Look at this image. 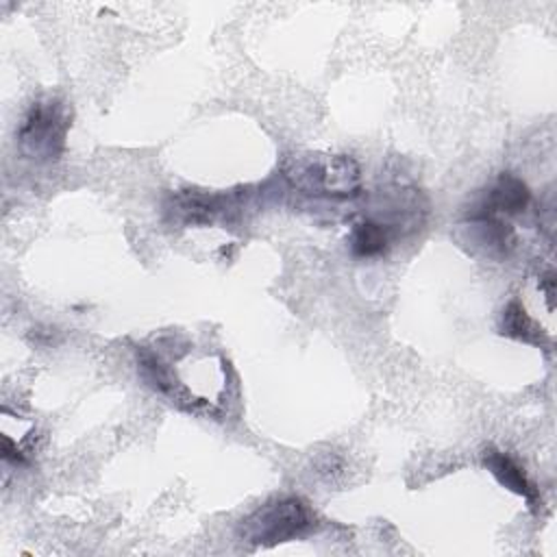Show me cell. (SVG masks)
I'll use <instances>...</instances> for the list:
<instances>
[{
  "mask_svg": "<svg viewBox=\"0 0 557 557\" xmlns=\"http://www.w3.org/2000/svg\"><path fill=\"white\" fill-rule=\"evenodd\" d=\"M285 178L307 196L352 198L359 194V165L346 154H298L285 165Z\"/></svg>",
  "mask_w": 557,
  "mask_h": 557,
  "instance_id": "cell-1",
  "label": "cell"
},
{
  "mask_svg": "<svg viewBox=\"0 0 557 557\" xmlns=\"http://www.w3.org/2000/svg\"><path fill=\"white\" fill-rule=\"evenodd\" d=\"M313 518L309 507L296 496H283L268 500L242 520L239 535L255 546H272L300 537Z\"/></svg>",
  "mask_w": 557,
  "mask_h": 557,
  "instance_id": "cell-2",
  "label": "cell"
},
{
  "mask_svg": "<svg viewBox=\"0 0 557 557\" xmlns=\"http://www.w3.org/2000/svg\"><path fill=\"white\" fill-rule=\"evenodd\" d=\"M70 115L57 100H37L26 111L17 139L22 150L37 161H54L65 146Z\"/></svg>",
  "mask_w": 557,
  "mask_h": 557,
  "instance_id": "cell-3",
  "label": "cell"
},
{
  "mask_svg": "<svg viewBox=\"0 0 557 557\" xmlns=\"http://www.w3.org/2000/svg\"><path fill=\"white\" fill-rule=\"evenodd\" d=\"M529 187L513 174H500L496 183L487 189L479 211L472 213H485V215H513L524 211L529 205Z\"/></svg>",
  "mask_w": 557,
  "mask_h": 557,
  "instance_id": "cell-4",
  "label": "cell"
},
{
  "mask_svg": "<svg viewBox=\"0 0 557 557\" xmlns=\"http://www.w3.org/2000/svg\"><path fill=\"white\" fill-rule=\"evenodd\" d=\"M483 463L496 476V481L500 485H505L513 494L522 496L531 507H537L540 496H537L535 485L527 479L524 470L509 455H505L500 450H494V448H487L485 455H483Z\"/></svg>",
  "mask_w": 557,
  "mask_h": 557,
  "instance_id": "cell-5",
  "label": "cell"
},
{
  "mask_svg": "<svg viewBox=\"0 0 557 557\" xmlns=\"http://www.w3.org/2000/svg\"><path fill=\"white\" fill-rule=\"evenodd\" d=\"M470 228L474 231V239L479 246H483L490 255H507L513 248V231L507 222H503L498 215H485V213H470Z\"/></svg>",
  "mask_w": 557,
  "mask_h": 557,
  "instance_id": "cell-6",
  "label": "cell"
},
{
  "mask_svg": "<svg viewBox=\"0 0 557 557\" xmlns=\"http://www.w3.org/2000/svg\"><path fill=\"white\" fill-rule=\"evenodd\" d=\"M387 242L389 231L379 220H361L359 224H355L348 237L350 250L357 257H376L387 248Z\"/></svg>",
  "mask_w": 557,
  "mask_h": 557,
  "instance_id": "cell-7",
  "label": "cell"
},
{
  "mask_svg": "<svg viewBox=\"0 0 557 557\" xmlns=\"http://www.w3.org/2000/svg\"><path fill=\"white\" fill-rule=\"evenodd\" d=\"M500 331L509 337L529 342V344H542V335L535 329L533 320L527 315V311L522 309V305L518 300H511L505 309H503V318H500Z\"/></svg>",
  "mask_w": 557,
  "mask_h": 557,
  "instance_id": "cell-8",
  "label": "cell"
}]
</instances>
